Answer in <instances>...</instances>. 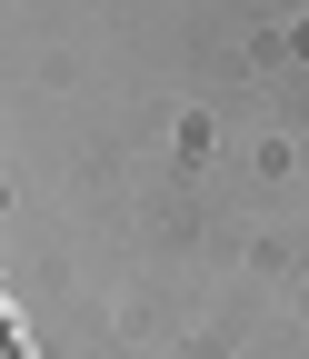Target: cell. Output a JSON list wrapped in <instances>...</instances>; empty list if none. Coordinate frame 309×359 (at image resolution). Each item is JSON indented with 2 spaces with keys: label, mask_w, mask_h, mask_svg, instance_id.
Masks as SVG:
<instances>
[]
</instances>
